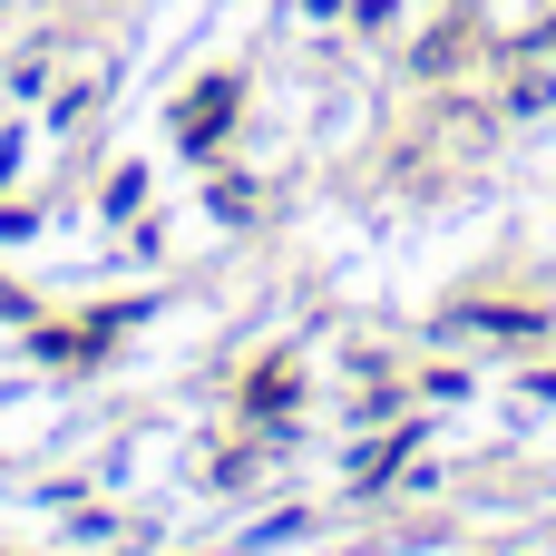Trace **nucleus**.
Masks as SVG:
<instances>
[{
    "label": "nucleus",
    "instance_id": "2",
    "mask_svg": "<svg viewBox=\"0 0 556 556\" xmlns=\"http://www.w3.org/2000/svg\"><path fill=\"white\" fill-rule=\"evenodd\" d=\"M459 323H479V332H508V342H538V332H547V313H518V303H469Z\"/></svg>",
    "mask_w": 556,
    "mask_h": 556
},
{
    "label": "nucleus",
    "instance_id": "1",
    "mask_svg": "<svg viewBox=\"0 0 556 556\" xmlns=\"http://www.w3.org/2000/svg\"><path fill=\"white\" fill-rule=\"evenodd\" d=\"M225 117H235V78H205V88L186 98V117H176V127H186V147H215V137H225Z\"/></svg>",
    "mask_w": 556,
    "mask_h": 556
}]
</instances>
